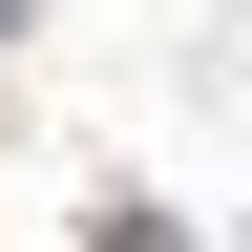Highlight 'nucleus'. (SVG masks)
<instances>
[{"instance_id": "f257e3e1", "label": "nucleus", "mask_w": 252, "mask_h": 252, "mask_svg": "<svg viewBox=\"0 0 252 252\" xmlns=\"http://www.w3.org/2000/svg\"><path fill=\"white\" fill-rule=\"evenodd\" d=\"M0 21H21V0H0Z\"/></svg>"}]
</instances>
